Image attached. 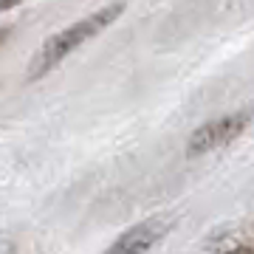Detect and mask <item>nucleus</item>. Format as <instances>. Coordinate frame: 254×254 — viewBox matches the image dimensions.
<instances>
[{"instance_id":"nucleus-1","label":"nucleus","mask_w":254,"mask_h":254,"mask_svg":"<svg viewBox=\"0 0 254 254\" xmlns=\"http://www.w3.org/2000/svg\"><path fill=\"white\" fill-rule=\"evenodd\" d=\"M125 11V3H110V6H105V9L93 11L91 17L79 20V23H73V26L63 28L60 34H54L51 40H46L43 43V48L37 51L34 63L28 65V76L31 79H37V76H43L46 71H51L57 63H63L65 57L71 54L76 46H82L85 40H91L93 34H99L105 26H110L113 20L119 17Z\"/></svg>"},{"instance_id":"nucleus-2","label":"nucleus","mask_w":254,"mask_h":254,"mask_svg":"<svg viewBox=\"0 0 254 254\" xmlns=\"http://www.w3.org/2000/svg\"><path fill=\"white\" fill-rule=\"evenodd\" d=\"M246 125H249V113H235V116H223L218 122L203 125L190 138V155H200L206 150H218V147L229 144L235 136L243 133Z\"/></svg>"},{"instance_id":"nucleus-3","label":"nucleus","mask_w":254,"mask_h":254,"mask_svg":"<svg viewBox=\"0 0 254 254\" xmlns=\"http://www.w3.org/2000/svg\"><path fill=\"white\" fill-rule=\"evenodd\" d=\"M161 235H164V223L147 220V223H138V226L127 229L105 254H144L161 240Z\"/></svg>"},{"instance_id":"nucleus-4","label":"nucleus","mask_w":254,"mask_h":254,"mask_svg":"<svg viewBox=\"0 0 254 254\" xmlns=\"http://www.w3.org/2000/svg\"><path fill=\"white\" fill-rule=\"evenodd\" d=\"M20 0H0V9H11V6H17Z\"/></svg>"},{"instance_id":"nucleus-5","label":"nucleus","mask_w":254,"mask_h":254,"mask_svg":"<svg viewBox=\"0 0 254 254\" xmlns=\"http://www.w3.org/2000/svg\"><path fill=\"white\" fill-rule=\"evenodd\" d=\"M229 254H254V252H249V249H235V252H229Z\"/></svg>"},{"instance_id":"nucleus-6","label":"nucleus","mask_w":254,"mask_h":254,"mask_svg":"<svg viewBox=\"0 0 254 254\" xmlns=\"http://www.w3.org/2000/svg\"><path fill=\"white\" fill-rule=\"evenodd\" d=\"M6 34H9V28H0V43L6 40Z\"/></svg>"}]
</instances>
